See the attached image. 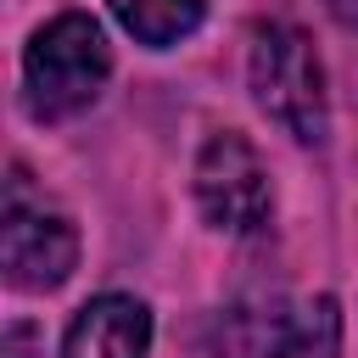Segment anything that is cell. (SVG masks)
Wrapping results in <instances>:
<instances>
[{
  "label": "cell",
  "instance_id": "6da1fadb",
  "mask_svg": "<svg viewBox=\"0 0 358 358\" xmlns=\"http://www.w3.org/2000/svg\"><path fill=\"white\" fill-rule=\"evenodd\" d=\"M106 73H112V50H106L101 22L84 17V11H62L56 22H45L28 39V56H22V106L39 123L73 117V112H84L101 95Z\"/></svg>",
  "mask_w": 358,
  "mask_h": 358
},
{
  "label": "cell",
  "instance_id": "9c48e42d",
  "mask_svg": "<svg viewBox=\"0 0 358 358\" xmlns=\"http://www.w3.org/2000/svg\"><path fill=\"white\" fill-rule=\"evenodd\" d=\"M324 6H330V17L341 28H358V0H324Z\"/></svg>",
  "mask_w": 358,
  "mask_h": 358
},
{
  "label": "cell",
  "instance_id": "8992f818",
  "mask_svg": "<svg viewBox=\"0 0 358 358\" xmlns=\"http://www.w3.org/2000/svg\"><path fill=\"white\" fill-rule=\"evenodd\" d=\"M341 347V308L336 296H308L274 319L268 358H336Z\"/></svg>",
  "mask_w": 358,
  "mask_h": 358
},
{
  "label": "cell",
  "instance_id": "3957f363",
  "mask_svg": "<svg viewBox=\"0 0 358 358\" xmlns=\"http://www.w3.org/2000/svg\"><path fill=\"white\" fill-rule=\"evenodd\" d=\"M0 263L17 291H50L78 263V229L73 218L28 179V168H11L6 207H0Z\"/></svg>",
  "mask_w": 358,
  "mask_h": 358
},
{
  "label": "cell",
  "instance_id": "5b68a950",
  "mask_svg": "<svg viewBox=\"0 0 358 358\" xmlns=\"http://www.w3.org/2000/svg\"><path fill=\"white\" fill-rule=\"evenodd\" d=\"M151 347V313L140 296L106 291L95 302H84L67 324L62 358H145Z\"/></svg>",
  "mask_w": 358,
  "mask_h": 358
},
{
  "label": "cell",
  "instance_id": "277c9868",
  "mask_svg": "<svg viewBox=\"0 0 358 358\" xmlns=\"http://www.w3.org/2000/svg\"><path fill=\"white\" fill-rule=\"evenodd\" d=\"M196 201H201V218L229 235H252L268 224L274 196H268V173L246 134H235V129L207 134V145L196 157Z\"/></svg>",
  "mask_w": 358,
  "mask_h": 358
},
{
  "label": "cell",
  "instance_id": "52a82bcc",
  "mask_svg": "<svg viewBox=\"0 0 358 358\" xmlns=\"http://www.w3.org/2000/svg\"><path fill=\"white\" fill-rule=\"evenodd\" d=\"M106 6H112V17H117L140 45H151V50L179 45V39L196 34V22H201V0H106Z\"/></svg>",
  "mask_w": 358,
  "mask_h": 358
},
{
  "label": "cell",
  "instance_id": "ba28073f",
  "mask_svg": "<svg viewBox=\"0 0 358 358\" xmlns=\"http://www.w3.org/2000/svg\"><path fill=\"white\" fill-rule=\"evenodd\" d=\"M0 358H45V336H39L28 319H17V324H6V336H0Z\"/></svg>",
  "mask_w": 358,
  "mask_h": 358
},
{
  "label": "cell",
  "instance_id": "7a4b0ae2",
  "mask_svg": "<svg viewBox=\"0 0 358 358\" xmlns=\"http://www.w3.org/2000/svg\"><path fill=\"white\" fill-rule=\"evenodd\" d=\"M246 78L257 106L302 145H319L330 129V106H324V67L308 45V34L285 28V22H263L252 28V50H246Z\"/></svg>",
  "mask_w": 358,
  "mask_h": 358
}]
</instances>
